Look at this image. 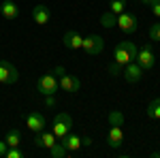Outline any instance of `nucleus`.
Segmentation results:
<instances>
[{
  "instance_id": "4",
  "label": "nucleus",
  "mask_w": 160,
  "mask_h": 158,
  "mask_svg": "<svg viewBox=\"0 0 160 158\" xmlns=\"http://www.w3.org/2000/svg\"><path fill=\"white\" fill-rule=\"evenodd\" d=\"M137 62H139V66H141L143 71H152V69H154L156 56H154V49H152L149 43H145V45H141V47L137 49Z\"/></svg>"
},
{
  "instance_id": "20",
  "label": "nucleus",
  "mask_w": 160,
  "mask_h": 158,
  "mask_svg": "<svg viewBox=\"0 0 160 158\" xmlns=\"http://www.w3.org/2000/svg\"><path fill=\"white\" fill-rule=\"evenodd\" d=\"M49 152H51V158H66V156H68V150L62 145L60 141H58L56 145H51Z\"/></svg>"
},
{
  "instance_id": "28",
  "label": "nucleus",
  "mask_w": 160,
  "mask_h": 158,
  "mask_svg": "<svg viewBox=\"0 0 160 158\" xmlns=\"http://www.w3.org/2000/svg\"><path fill=\"white\" fill-rule=\"evenodd\" d=\"M7 150H9V145H7V141L2 139V141H0V158H4V154H7Z\"/></svg>"
},
{
  "instance_id": "26",
  "label": "nucleus",
  "mask_w": 160,
  "mask_h": 158,
  "mask_svg": "<svg viewBox=\"0 0 160 158\" xmlns=\"http://www.w3.org/2000/svg\"><path fill=\"white\" fill-rule=\"evenodd\" d=\"M149 9H152V13H154V17H158V19H160V0H152Z\"/></svg>"
},
{
  "instance_id": "31",
  "label": "nucleus",
  "mask_w": 160,
  "mask_h": 158,
  "mask_svg": "<svg viewBox=\"0 0 160 158\" xmlns=\"http://www.w3.org/2000/svg\"><path fill=\"white\" fill-rule=\"evenodd\" d=\"M141 4H145V7H149V4H152V0H141Z\"/></svg>"
},
{
  "instance_id": "6",
  "label": "nucleus",
  "mask_w": 160,
  "mask_h": 158,
  "mask_svg": "<svg viewBox=\"0 0 160 158\" xmlns=\"http://www.w3.org/2000/svg\"><path fill=\"white\" fill-rule=\"evenodd\" d=\"M81 49L86 51V56H100L102 54V49H105V41H102V37H98V34H90V37L83 38V45H81Z\"/></svg>"
},
{
  "instance_id": "12",
  "label": "nucleus",
  "mask_w": 160,
  "mask_h": 158,
  "mask_svg": "<svg viewBox=\"0 0 160 158\" xmlns=\"http://www.w3.org/2000/svg\"><path fill=\"white\" fill-rule=\"evenodd\" d=\"M32 17H34V24L47 26V24L51 22V11H49V7H45V4H37V7L32 9Z\"/></svg>"
},
{
  "instance_id": "23",
  "label": "nucleus",
  "mask_w": 160,
  "mask_h": 158,
  "mask_svg": "<svg viewBox=\"0 0 160 158\" xmlns=\"http://www.w3.org/2000/svg\"><path fill=\"white\" fill-rule=\"evenodd\" d=\"M149 38H152V41H158L160 43V22H156V24H152L149 26Z\"/></svg>"
},
{
  "instance_id": "8",
  "label": "nucleus",
  "mask_w": 160,
  "mask_h": 158,
  "mask_svg": "<svg viewBox=\"0 0 160 158\" xmlns=\"http://www.w3.org/2000/svg\"><path fill=\"white\" fill-rule=\"evenodd\" d=\"M58 77H60V79H58V84H60V88L64 90V92H71V94L79 92V88H81V79H79L77 75L62 73V75H58Z\"/></svg>"
},
{
  "instance_id": "11",
  "label": "nucleus",
  "mask_w": 160,
  "mask_h": 158,
  "mask_svg": "<svg viewBox=\"0 0 160 158\" xmlns=\"http://www.w3.org/2000/svg\"><path fill=\"white\" fill-rule=\"evenodd\" d=\"M62 43L66 49H81L83 45V37L77 32V30H66L64 37H62Z\"/></svg>"
},
{
  "instance_id": "3",
  "label": "nucleus",
  "mask_w": 160,
  "mask_h": 158,
  "mask_svg": "<svg viewBox=\"0 0 160 158\" xmlns=\"http://www.w3.org/2000/svg\"><path fill=\"white\" fill-rule=\"evenodd\" d=\"M58 88H60V84H58V77H56L53 71H51V73L41 75L38 81H37V92H38V94H43V96H47V94H56Z\"/></svg>"
},
{
  "instance_id": "18",
  "label": "nucleus",
  "mask_w": 160,
  "mask_h": 158,
  "mask_svg": "<svg viewBox=\"0 0 160 158\" xmlns=\"http://www.w3.org/2000/svg\"><path fill=\"white\" fill-rule=\"evenodd\" d=\"M148 118H152V120H160V98L149 100V105H148Z\"/></svg>"
},
{
  "instance_id": "15",
  "label": "nucleus",
  "mask_w": 160,
  "mask_h": 158,
  "mask_svg": "<svg viewBox=\"0 0 160 158\" xmlns=\"http://www.w3.org/2000/svg\"><path fill=\"white\" fill-rule=\"evenodd\" d=\"M34 145L37 147H47L49 150L51 145H56L58 143V139H56V135L53 133H45V130H41V133H34Z\"/></svg>"
},
{
  "instance_id": "27",
  "label": "nucleus",
  "mask_w": 160,
  "mask_h": 158,
  "mask_svg": "<svg viewBox=\"0 0 160 158\" xmlns=\"http://www.w3.org/2000/svg\"><path fill=\"white\" fill-rule=\"evenodd\" d=\"M53 105H56V96L53 94H47L45 96V107H53Z\"/></svg>"
},
{
  "instance_id": "21",
  "label": "nucleus",
  "mask_w": 160,
  "mask_h": 158,
  "mask_svg": "<svg viewBox=\"0 0 160 158\" xmlns=\"http://www.w3.org/2000/svg\"><path fill=\"white\" fill-rule=\"evenodd\" d=\"M109 11L113 15H120L126 11V0H109Z\"/></svg>"
},
{
  "instance_id": "9",
  "label": "nucleus",
  "mask_w": 160,
  "mask_h": 158,
  "mask_svg": "<svg viewBox=\"0 0 160 158\" xmlns=\"http://www.w3.org/2000/svg\"><path fill=\"white\" fill-rule=\"evenodd\" d=\"M143 73H145V71L139 66V62H137V60L128 62V64L124 66V71H122L124 79H126L128 84H137V81H141V79H143Z\"/></svg>"
},
{
  "instance_id": "2",
  "label": "nucleus",
  "mask_w": 160,
  "mask_h": 158,
  "mask_svg": "<svg viewBox=\"0 0 160 158\" xmlns=\"http://www.w3.org/2000/svg\"><path fill=\"white\" fill-rule=\"evenodd\" d=\"M71 128H73V118H71L66 111H62V113H58V115L53 118V124H51V133L56 135V139H62V137H66V135L71 133Z\"/></svg>"
},
{
  "instance_id": "17",
  "label": "nucleus",
  "mask_w": 160,
  "mask_h": 158,
  "mask_svg": "<svg viewBox=\"0 0 160 158\" xmlns=\"http://www.w3.org/2000/svg\"><path fill=\"white\" fill-rule=\"evenodd\" d=\"M4 141H7V145L9 147H17L19 145V141H22V135L17 128H9L7 130V137H4Z\"/></svg>"
},
{
  "instance_id": "5",
  "label": "nucleus",
  "mask_w": 160,
  "mask_h": 158,
  "mask_svg": "<svg viewBox=\"0 0 160 158\" xmlns=\"http://www.w3.org/2000/svg\"><path fill=\"white\" fill-rule=\"evenodd\" d=\"M17 79H19V73L13 66V62L0 58V84L11 85V84H17Z\"/></svg>"
},
{
  "instance_id": "13",
  "label": "nucleus",
  "mask_w": 160,
  "mask_h": 158,
  "mask_svg": "<svg viewBox=\"0 0 160 158\" xmlns=\"http://www.w3.org/2000/svg\"><path fill=\"white\" fill-rule=\"evenodd\" d=\"M0 13H2V17L4 19H17V15H19V7L13 2V0H2V4H0Z\"/></svg>"
},
{
  "instance_id": "22",
  "label": "nucleus",
  "mask_w": 160,
  "mask_h": 158,
  "mask_svg": "<svg viewBox=\"0 0 160 158\" xmlns=\"http://www.w3.org/2000/svg\"><path fill=\"white\" fill-rule=\"evenodd\" d=\"M109 126H122L124 124V113L122 111H109Z\"/></svg>"
},
{
  "instance_id": "1",
  "label": "nucleus",
  "mask_w": 160,
  "mask_h": 158,
  "mask_svg": "<svg viewBox=\"0 0 160 158\" xmlns=\"http://www.w3.org/2000/svg\"><path fill=\"white\" fill-rule=\"evenodd\" d=\"M132 60H137V45L132 41H120L113 49V62H118L120 66H126Z\"/></svg>"
},
{
  "instance_id": "24",
  "label": "nucleus",
  "mask_w": 160,
  "mask_h": 158,
  "mask_svg": "<svg viewBox=\"0 0 160 158\" xmlns=\"http://www.w3.org/2000/svg\"><path fill=\"white\" fill-rule=\"evenodd\" d=\"M107 71H109V75H113V77H120L124 71V66H120L118 62H111L109 66H107Z\"/></svg>"
},
{
  "instance_id": "14",
  "label": "nucleus",
  "mask_w": 160,
  "mask_h": 158,
  "mask_svg": "<svg viewBox=\"0 0 160 158\" xmlns=\"http://www.w3.org/2000/svg\"><path fill=\"white\" fill-rule=\"evenodd\" d=\"M107 143L109 147L118 150V147L124 143V133H122V126H111L109 133H107Z\"/></svg>"
},
{
  "instance_id": "25",
  "label": "nucleus",
  "mask_w": 160,
  "mask_h": 158,
  "mask_svg": "<svg viewBox=\"0 0 160 158\" xmlns=\"http://www.w3.org/2000/svg\"><path fill=\"white\" fill-rule=\"evenodd\" d=\"M22 156H24V154H22L17 147H9L7 154H4V158H22Z\"/></svg>"
},
{
  "instance_id": "7",
  "label": "nucleus",
  "mask_w": 160,
  "mask_h": 158,
  "mask_svg": "<svg viewBox=\"0 0 160 158\" xmlns=\"http://www.w3.org/2000/svg\"><path fill=\"white\" fill-rule=\"evenodd\" d=\"M115 26L122 30L124 34H135L137 32V15H132V13H128V11H124L118 15V22H115Z\"/></svg>"
},
{
  "instance_id": "29",
  "label": "nucleus",
  "mask_w": 160,
  "mask_h": 158,
  "mask_svg": "<svg viewBox=\"0 0 160 158\" xmlns=\"http://www.w3.org/2000/svg\"><path fill=\"white\" fill-rule=\"evenodd\" d=\"M81 143H83V145H92V139H90L88 135H83V137H81Z\"/></svg>"
},
{
  "instance_id": "16",
  "label": "nucleus",
  "mask_w": 160,
  "mask_h": 158,
  "mask_svg": "<svg viewBox=\"0 0 160 158\" xmlns=\"http://www.w3.org/2000/svg\"><path fill=\"white\" fill-rule=\"evenodd\" d=\"M58 141H60L68 152H77L79 147L83 145V143H81V137H79V135H75V133H68L66 137H62V139H58Z\"/></svg>"
},
{
  "instance_id": "19",
  "label": "nucleus",
  "mask_w": 160,
  "mask_h": 158,
  "mask_svg": "<svg viewBox=\"0 0 160 158\" xmlns=\"http://www.w3.org/2000/svg\"><path fill=\"white\" fill-rule=\"evenodd\" d=\"M115 22H118V15H113L109 9L100 15V24L105 26V28H115Z\"/></svg>"
},
{
  "instance_id": "30",
  "label": "nucleus",
  "mask_w": 160,
  "mask_h": 158,
  "mask_svg": "<svg viewBox=\"0 0 160 158\" xmlns=\"http://www.w3.org/2000/svg\"><path fill=\"white\" fill-rule=\"evenodd\" d=\"M53 73H56V77H58V75L66 73V69H64V66H56V69H53Z\"/></svg>"
},
{
  "instance_id": "10",
  "label": "nucleus",
  "mask_w": 160,
  "mask_h": 158,
  "mask_svg": "<svg viewBox=\"0 0 160 158\" xmlns=\"http://www.w3.org/2000/svg\"><path fill=\"white\" fill-rule=\"evenodd\" d=\"M26 126H28L32 133H41V130H45L47 120H45L43 113H38V111H30V113H26Z\"/></svg>"
}]
</instances>
